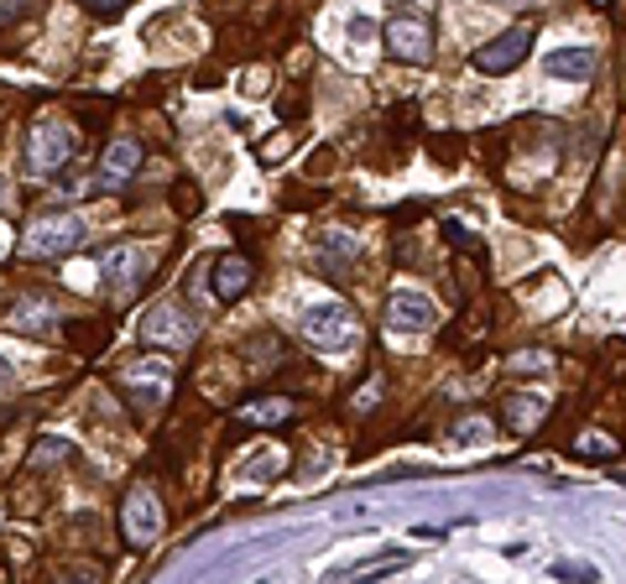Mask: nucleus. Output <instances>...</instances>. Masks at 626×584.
I'll list each match as a JSON object with an SVG mask.
<instances>
[{
    "label": "nucleus",
    "mask_w": 626,
    "mask_h": 584,
    "mask_svg": "<svg viewBox=\"0 0 626 584\" xmlns=\"http://www.w3.org/2000/svg\"><path fill=\"white\" fill-rule=\"evenodd\" d=\"M209 288H215L220 303H236L240 292L251 288V261H246V255H220V261H215V277H209Z\"/></svg>",
    "instance_id": "obj_14"
},
{
    "label": "nucleus",
    "mask_w": 626,
    "mask_h": 584,
    "mask_svg": "<svg viewBox=\"0 0 626 584\" xmlns=\"http://www.w3.org/2000/svg\"><path fill=\"white\" fill-rule=\"evenodd\" d=\"M434 324H439V309H434L428 292L392 288V298H387V328L392 334H428Z\"/></svg>",
    "instance_id": "obj_6"
},
{
    "label": "nucleus",
    "mask_w": 626,
    "mask_h": 584,
    "mask_svg": "<svg viewBox=\"0 0 626 584\" xmlns=\"http://www.w3.org/2000/svg\"><path fill=\"white\" fill-rule=\"evenodd\" d=\"M543 413H549V401L533 397V392H517V397H507V428H512V434H533Z\"/></svg>",
    "instance_id": "obj_16"
},
{
    "label": "nucleus",
    "mask_w": 626,
    "mask_h": 584,
    "mask_svg": "<svg viewBox=\"0 0 626 584\" xmlns=\"http://www.w3.org/2000/svg\"><path fill=\"white\" fill-rule=\"evenodd\" d=\"M6 324L21 328V334H38V340H48L58 328V303L53 298H21L17 309L6 313Z\"/></svg>",
    "instance_id": "obj_13"
},
{
    "label": "nucleus",
    "mask_w": 626,
    "mask_h": 584,
    "mask_svg": "<svg viewBox=\"0 0 626 584\" xmlns=\"http://www.w3.org/2000/svg\"><path fill=\"white\" fill-rule=\"evenodd\" d=\"M58 459H74V444H69V438H38L32 455H27V465H58Z\"/></svg>",
    "instance_id": "obj_20"
},
{
    "label": "nucleus",
    "mask_w": 626,
    "mask_h": 584,
    "mask_svg": "<svg viewBox=\"0 0 626 584\" xmlns=\"http://www.w3.org/2000/svg\"><path fill=\"white\" fill-rule=\"evenodd\" d=\"M121 528H126V543L131 548H147L163 538V507H157V496L147 486H136L126 496V507H121Z\"/></svg>",
    "instance_id": "obj_9"
},
{
    "label": "nucleus",
    "mask_w": 626,
    "mask_h": 584,
    "mask_svg": "<svg viewBox=\"0 0 626 584\" xmlns=\"http://www.w3.org/2000/svg\"><path fill=\"white\" fill-rule=\"evenodd\" d=\"M277 470H282V455H277V449H257V455L246 459V480H251V486H261V480H277Z\"/></svg>",
    "instance_id": "obj_19"
},
{
    "label": "nucleus",
    "mask_w": 626,
    "mask_h": 584,
    "mask_svg": "<svg viewBox=\"0 0 626 584\" xmlns=\"http://www.w3.org/2000/svg\"><path fill=\"white\" fill-rule=\"evenodd\" d=\"M27 6V0H6V21H17V11Z\"/></svg>",
    "instance_id": "obj_26"
},
{
    "label": "nucleus",
    "mask_w": 626,
    "mask_h": 584,
    "mask_svg": "<svg viewBox=\"0 0 626 584\" xmlns=\"http://www.w3.org/2000/svg\"><path fill=\"white\" fill-rule=\"evenodd\" d=\"M194 334H199V324H194V313L178 309V303H157V309L142 319V340H147V345L184 350Z\"/></svg>",
    "instance_id": "obj_7"
},
{
    "label": "nucleus",
    "mask_w": 626,
    "mask_h": 584,
    "mask_svg": "<svg viewBox=\"0 0 626 584\" xmlns=\"http://www.w3.org/2000/svg\"><path fill=\"white\" fill-rule=\"evenodd\" d=\"M543 69H549V79H564V84H585L590 73L601 69V53H595V48H585V42H574V48H553V53L543 58Z\"/></svg>",
    "instance_id": "obj_12"
},
{
    "label": "nucleus",
    "mask_w": 626,
    "mask_h": 584,
    "mask_svg": "<svg viewBox=\"0 0 626 584\" xmlns=\"http://www.w3.org/2000/svg\"><path fill=\"white\" fill-rule=\"evenodd\" d=\"M580 449H585V455H616V444H611V438H601V434L580 438Z\"/></svg>",
    "instance_id": "obj_23"
},
{
    "label": "nucleus",
    "mask_w": 626,
    "mask_h": 584,
    "mask_svg": "<svg viewBox=\"0 0 626 584\" xmlns=\"http://www.w3.org/2000/svg\"><path fill=\"white\" fill-rule=\"evenodd\" d=\"M142 167V146L136 142H111V152H105V163H100V182H126L131 173Z\"/></svg>",
    "instance_id": "obj_15"
},
{
    "label": "nucleus",
    "mask_w": 626,
    "mask_h": 584,
    "mask_svg": "<svg viewBox=\"0 0 626 584\" xmlns=\"http://www.w3.org/2000/svg\"><path fill=\"white\" fill-rule=\"evenodd\" d=\"M69 157H74V131L63 126V121H42V126L27 136V173L48 178V173H58Z\"/></svg>",
    "instance_id": "obj_5"
},
{
    "label": "nucleus",
    "mask_w": 626,
    "mask_h": 584,
    "mask_svg": "<svg viewBox=\"0 0 626 584\" xmlns=\"http://www.w3.org/2000/svg\"><path fill=\"white\" fill-rule=\"evenodd\" d=\"M167 382H173V361H163V355L131 361L126 371H121V397H126L136 413H152V407H163Z\"/></svg>",
    "instance_id": "obj_4"
},
{
    "label": "nucleus",
    "mask_w": 626,
    "mask_h": 584,
    "mask_svg": "<svg viewBox=\"0 0 626 584\" xmlns=\"http://www.w3.org/2000/svg\"><path fill=\"white\" fill-rule=\"evenodd\" d=\"M553 574L559 580H595V569H585V564H553Z\"/></svg>",
    "instance_id": "obj_24"
},
{
    "label": "nucleus",
    "mask_w": 626,
    "mask_h": 584,
    "mask_svg": "<svg viewBox=\"0 0 626 584\" xmlns=\"http://www.w3.org/2000/svg\"><path fill=\"white\" fill-rule=\"evenodd\" d=\"M486 449L491 444V428H486V418H460L455 428H449V449Z\"/></svg>",
    "instance_id": "obj_18"
},
{
    "label": "nucleus",
    "mask_w": 626,
    "mask_h": 584,
    "mask_svg": "<svg viewBox=\"0 0 626 584\" xmlns=\"http://www.w3.org/2000/svg\"><path fill=\"white\" fill-rule=\"evenodd\" d=\"M549 355H543V350H528V355H512V376H543V371H549Z\"/></svg>",
    "instance_id": "obj_21"
},
{
    "label": "nucleus",
    "mask_w": 626,
    "mask_h": 584,
    "mask_svg": "<svg viewBox=\"0 0 626 584\" xmlns=\"http://www.w3.org/2000/svg\"><path fill=\"white\" fill-rule=\"evenodd\" d=\"M303 340H309L319 355H345V350L361 345V319H355L351 303H340V298L313 303V309H303Z\"/></svg>",
    "instance_id": "obj_1"
},
{
    "label": "nucleus",
    "mask_w": 626,
    "mask_h": 584,
    "mask_svg": "<svg viewBox=\"0 0 626 584\" xmlns=\"http://www.w3.org/2000/svg\"><path fill=\"white\" fill-rule=\"evenodd\" d=\"M382 36H387V53L403 58V63H428L434 58V32H428L424 17H392Z\"/></svg>",
    "instance_id": "obj_11"
},
{
    "label": "nucleus",
    "mask_w": 626,
    "mask_h": 584,
    "mask_svg": "<svg viewBox=\"0 0 626 584\" xmlns=\"http://www.w3.org/2000/svg\"><path fill=\"white\" fill-rule=\"evenodd\" d=\"M90 11H100V17H115V11H126V0H84Z\"/></svg>",
    "instance_id": "obj_25"
},
{
    "label": "nucleus",
    "mask_w": 626,
    "mask_h": 584,
    "mask_svg": "<svg viewBox=\"0 0 626 584\" xmlns=\"http://www.w3.org/2000/svg\"><path fill=\"white\" fill-rule=\"evenodd\" d=\"M84 240V225L79 215H38L27 225V236H21V251L32 255V261H53V255H69Z\"/></svg>",
    "instance_id": "obj_3"
},
{
    "label": "nucleus",
    "mask_w": 626,
    "mask_h": 584,
    "mask_svg": "<svg viewBox=\"0 0 626 584\" xmlns=\"http://www.w3.org/2000/svg\"><path fill=\"white\" fill-rule=\"evenodd\" d=\"M355 255H361V246H355L351 230H319L313 236V272L330 277V282H345L355 272Z\"/></svg>",
    "instance_id": "obj_8"
},
{
    "label": "nucleus",
    "mask_w": 626,
    "mask_h": 584,
    "mask_svg": "<svg viewBox=\"0 0 626 584\" xmlns=\"http://www.w3.org/2000/svg\"><path fill=\"white\" fill-rule=\"evenodd\" d=\"M528 48H533V27H512V32L491 36L486 48H476V58H470V63H476L480 73H491V79H497V73H512L517 63L528 58Z\"/></svg>",
    "instance_id": "obj_10"
},
{
    "label": "nucleus",
    "mask_w": 626,
    "mask_h": 584,
    "mask_svg": "<svg viewBox=\"0 0 626 584\" xmlns=\"http://www.w3.org/2000/svg\"><path fill=\"white\" fill-rule=\"evenodd\" d=\"M282 418H293V401L288 397H267V401H251V407H240V423H282Z\"/></svg>",
    "instance_id": "obj_17"
},
{
    "label": "nucleus",
    "mask_w": 626,
    "mask_h": 584,
    "mask_svg": "<svg viewBox=\"0 0 626 584\" xmlns=\"http://www.w3.org/2000/svg\"><path fill=\"white\" fill-rule=\"evenodd\" d=\"M152 251L147 246H115V251L100 255V282H105V292H111L115 303H131L136 298V288L152 277Z\"/></svg>",
    "instance_id": "obj_2"
},
{
    "label": "nucleus",
    "mask_w": 626,
    "mask_h": 584,
    "mask_svg": "<svg viewBox=\"0 0 626 584\" xmlns=\"http://www.w3.org/2000/svg\"><path fill=\"white\" fill-rule=\"evenodd\" d=\"M491 6H522V0H491Z\"/></svg>",
    "instance_id": "obj_27"
},
{
    "label": "nucleus",
    "mask_w": 626,
    "mask_h": 584,
    "mask_svg": "<svg viewBox=\"0 0 626 584\" xmlns=\"http://www.w3.org/2000/svg\"><path fill=\"white\" fill-rule=\"evenodd\" d=\"M371 32H376V27H371V17H355L351 21V48H366Z\"/></svg>",
    "instance_id": "obj_22"
}]
</instances>
